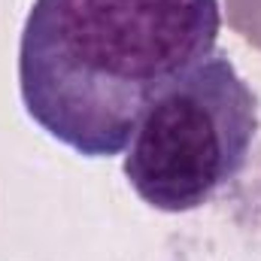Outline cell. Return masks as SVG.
Wrapping results in <instances>:
<instances>
[{
    "label": "cell",
    "mask_w": 261,
    "mask_h": 261,
    "mask_svg": "<svg viewBox=\"0 0 261 261\" xmlns=\"http://www.w3.org/2000/svg\"><path fill=\"white\" fill-rule=\"evenodd\" d=\"M219 0H34L18 43L28 116L85 158L125 152L143 110L216 52Z\"/></svg>",
    "instance_id": "obj_1"
},
{
    "label": "cell",
    "mask_w": 261,
    "mask_h": 261,
    "mask_svg": "<svg viewBox=\"0 0 261 261\" xmlns=\"http://www.w3.org/2000/svg\"><path fill=\"white\" fill-rule=\"evenodd\" d=\"M255 134V91L225 52H213L143 110L122 167L149 206L192 213L240 176Z\"/></svg>",
    "instance_id": "obj_2"
},
{
    "label": "cell",
    "mask_w": 261,
    "mask_h": 261,
    "mask_svg": "<svg viewBox=\"0 0 261 261\" xmlns=\"http://www.w3.org/2000/svg\"><path fill=\"white\" fill-rule=\"evenodd\" d=\"M228 24L261 52V0H225Z\"/></svg>",
    "instance_id": "obj_3"
}]
</instances>
